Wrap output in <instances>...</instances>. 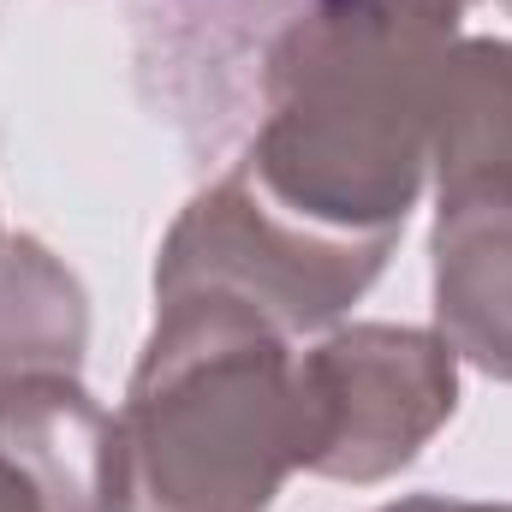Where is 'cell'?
Returning a JSON list of instances; mask_svg holds the SVG:
<instances>
[{"instance_id":"1","label":"cell","mask_w":512,"mask_h":512,"mask_svg":"<svg viewBox=\"0 0 512 512\" xmlns=\"http://www.w3.org/2000/svg\"><path fill=\"white\" fill-rule=\"evenodd\" d=\"M453 30L316 0L268 54L256 185L334 233H399L429 155Z\"/></svg>"},{"instance_id":"2","label":"cell","mask_w":512,"mask_h":512,"mask_svg":"<svg viewBox=\"0 0 512 512\" xmlns=\"http://www.w3.org/2000/svg\"><path fill=\"white\" fill-rule=\"evenodd\" d=\"M120 441L126 512H268L298 471L286 334L233 298H161Z\"/></svg>"},{"instance_id":"3","label":"cell","mask_w":512,"mask_h":512,"mask_svg":"<svg viewBox=\"0 0 512 512\" xmlns=\"http://www.w3.org/2000/svg\"><path fill=\"white\" fill-rule=\"evenodd\" d=\"M399 233H334L274 203L239 161L221 185L197 191L155 256V304L209 292L274 322L280 334H316L340 322L387 268Z\"/></svg>"},{"instance_id":"4","label":"cell","mask_w":512,"mask_h":512,"mask_svg":"<svg viewBox=\"0 0 512 512\" xmlns=\"http://www.w3.org/2000/svg\"><path fill=\"white\" fill-rule=\"evenodd\" d=\"M292 405L298 471L387 483L459 411V352L429 328L352 322L292 358Z\"/></svg>"},{"instance_id":"5","label":"cell","mask_w":512,"mask_h":512,"mask_svg":"<svg viewBox=\"0 0 512 512\" xmlns=\"http://www.w3.org/2000/svg\"><path fill=\"white\" fill-rule=\"evenodd\" d=\"M0 465L24 477L42 512H126L120 417L66 370L0 376Z\"/></svg>"},{"instance_id":"6","label":"cell","mask_w":512,"mask_h":512,"mask_svg":"<svg viewBox=\"0 0 512 512\" xmlns=\"http://www.w3.org/2000/svg\"><path fill=\"white\" fill-rule=\"evenodd\" d=\"M435 334L512 382V179H459L441 185L435 209Z\"/></svg>"},{"instance_id":"7","label":"cell","mask_w":512,"mask_h":512,"mask_svg":"<svg viewBox=\"0 0 512 512\" xmlns=\"http://www.w3.org/2000/svg\"><path fill=\"white\" fill-rule=\"evenodd\" d=\"M90 346V298L78 274L42 239L0 245V376L66 370L78 376Z\"/></svg>"},{"instance_id":"8","label":"cell","mask_w":512,"mask_h":512,"mask_svg":"<svg viewBox=\"0 0 512 512\" xmlns=\"http://www.w3.org/2000/svg\"><path fill=\"white\" fill-rule=\"evenodd\" d=\"M441 185L512 179V42L471 36L453 42L435 96V155Z\"/></svg>"},{"instance_id":"9","label":"cell","mask_w":512,"mask_h":512,"mask_svg":"<svg viewBox=\"0 0 512 512\" xmlns=\"http://www.w3.org/2000/svg\"><path fill=\"white\" fill-rule=\"evenodd\" d=\"M340 6H364V12H382V18H411V24H429V30H453L459 36V18L477 0H340Z\"/></svg>"},{"instance_id":"10","label":"cell","mask_w":512,"mask_h":512,"mask_svg":"<svg viewBox=\"0 0 512 512\" xmlns=\"http://www.w3.org/2000/svg\"><path fill=\"white\" fill-rule=\"evenodd\" d=\"M0 512H42V501L24 489V477L12 465H0Z\"/></svg>"},{"instance_id":"11","label":"cell","mask_w":512,"mask_h":512,"mask_svg":"<svg viewBox=\"0 0 512 512\" xmlns=\"http://www.w3.org/2000/svg\"><path fill=\"white\" fill-rule=\"evenodd\" d=\"M382 512H501V507H477V501H441V495H411V501H393Z\"/></svg>"},{"instance_id":"12","label":"cell","mask_w":512,"mask_h":512,"mask_svg":"<svg viewBox=\"0 0 512 512\" xmlns=\"http://www.w3.org/2000/svg\"><path fill=\"white\" fill-rule=\"evenodd\" d=\"M501 6H507V12H512V0H501Z\"/></svg>"},{"instance_id":"13","label":"cell","mask_w":512,"mask_h":512,"mask_svg":"<svg viewBox=\"0 0 512 512\" xmlns=\"http://www.w3.org/2000/svg\"><path fill=\"white\" fill-rule=\"evenodd\" d=\"M501 512H512V507H501Z\"/></svg>"},{"instance_id":"14","label":"cell","mask_w":512,"mask_h":512,"mask_svg":"<svg viewBox=\"0 0 512 512\" xmlns=\"http://www.w3.org/2000/svg\"><path fill=\"white\" fill-rule=\"evenodd\" d=\"M0 245H6V239H0Z\"/></svg>"}]
</instances>
